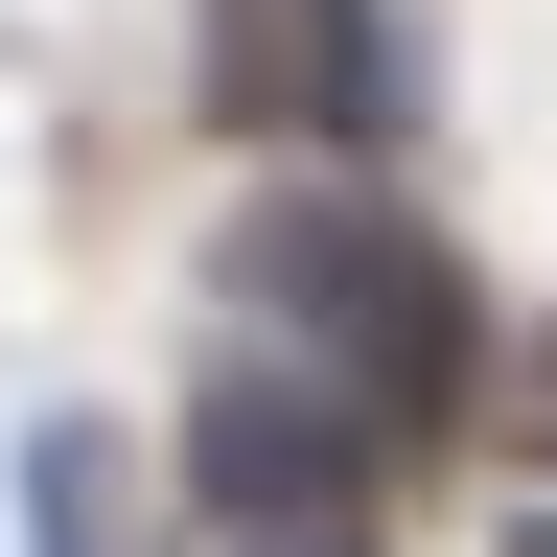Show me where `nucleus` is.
I'll return each instance as SVG.
<instances>
[{
  "label": "nucleus",
  "mask_w": 557,
  "mask_h": 557,
  "mask_svg": "<svg viewBox=\"0 0 557 557\" xmlns=\"http://www.w3.org/2000/svg\"><path fill=\"white\" fill-rule=\"evenodd\" d=\"M233 325L278 348V372H325L372 442H442V418L487 395V278L418 233L395 186H256L233 209Z\"/></svg>",
  "instance_id": "1"
},
{
  "label": "nucleus",
  "mask_w": 557,
  "mask_h": 557,
  "mask_svg": "<svg viewBox=\"0 0 557 557\" xmlns=\"http://www.w3.org/2000/svg\"><path fill=\"white\" fill-rule=\"evenodd\" d=\"M372 418H348L325 372H278V348H233V372L186 395V511L209 557H302V534H372Z\"/></svg>",
  "instance_id": "2"
},
{
  "label": "nucleus",
  "mask_w": 557,
  "mask_h": 557,
  "mask_svg": "<svg viewBox=\"0 0 557 557\" xmlns=\"http://www.w3.org/2000/svg\"><path fill=\"white\" fill-rule=\"evenodd\" d=\"M209 116L372 163V139L418 116V24H395V0H209Z\"/></svg>",
  "instance_id": "3"
},
{
  "label": "nucleus",
  "mask_w": 557,
  "mask_h": 557,
  "mask_svg": "<svg viewBox=\"0 0 557 557\" xmlns=\"http://www.w3.org/2000/svg\"><path fill=\"white\" fill-rule=\"evenodd\" d=\"M24 534L47 557H139L116 534V442H24Z\"/></svg>",
  "instance_id": "4"
},
{
  "label": "nucleus",
  "mask_w": 557,
  "mask_h": 557,
  "mask_svg": "<svg viewBox=\"0 0 557 557\" xmlns=\"http://www.w3.org/2000/svg\"><path fill=\"white\" fill-rule=\"evenodd\" d=\"M487 557H557V487H534V511H511V534H487Z\"/></svg>",
  "instance_id": "5"
},
{
  "label": "nucleus",
  "mask_w": 557,
  "mask_h": 557,
  "mask_svg": "<svg viewBox=\"0 0 557 557\" xmlns=\"http://www.w3.org/2000/svg\"><path fill=\"white\" fill-rule=\"evenodd\" d=\"M302 557H372V534H302Z\"/></svg>",
  "instance_id": "6"
}]
</instances>
